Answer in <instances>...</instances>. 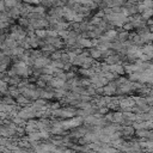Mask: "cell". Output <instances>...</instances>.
<instances>
[{
	"label": "cell",
	"instance_id": "11",
	"mask_svg": "<svg viewBox=\"0 0 153 153\" xmlns=\"http://www.w3.org/2000/svg\"><path fill=\"white\" fill-rule=\"evenodd\" d=\"M53 96H55L53 92H49V91H41V97L43 99H50L53 98Z\"/></svg>",
	"mask_w": 153,
	"mask_h": 153
},
{
	"label": "cell",
	"instance_id": "18",
	"mask_svg": "<svg viewBox=\"0 0 153 153\" xmlns=\"http://www.w3.org/2000/svg\"><path fill=\"white\" fill-rule=\"evenodd\" d=\"M98 112H99V114H108V109H106V108H102V106H99Z\"/></svg>",
	"mask_w": 153,
	"mask_h": 153
},
{
	"label": "cell",
	"instance_id": "14",
	"mask_svg": "<svg viewBox=\"0 0 153 153\" xmlns=\"http://www.w3.org/2000/svg\"><path fill=\"white\" fill-rule=\"evenodd\" d=\"M123 29H124L126 31H129V30H133V29H135V25H134V23H131V22H128V23H126V24L123 25Z\"/></svg>",
	"mask_w": 153,
	"mask_h": 153
},
{
	"label": "cell",
	"instance_id": "17",
	"mask_svg": "<svg viewBox=\"0 0 153 153\" xmlns=\"http://www.w3.org/2000/svg\"><path fill=\"white\" fill-rule=\"evenodd\" d=\"M24 2H25V4H29V5H33V6L39 5V4H41V1H39V0H24Z\"/></svg>",
	"mask_w": 153,
	"mask_h": 153
},
{
	"label": "cell",
	"instance_id": "6",
	"mask_svg": "<svg viewBox=\"0 0 153 153\" xmlns=\"http://www.w3.org/2000/svg\"><path fill=\"white\" fill-rule=\"evenodd\" d=\"M141 17L143 20H148L153 17V8H146L142 13H141Z\"/></svg>",
	"mask_w": 153,
	"mask_h": 153
},
{
	"label": "cell",
	"instance_id": "10",
	"mask_svg": "<svg viewBox=\"0 0 153 153\" xmlns=\"http://www.w3.org/2000/svg\"><path fill=\"white\" fill-rule=\"evenodd\" d=\"M124 116L122 112H114V122H123Z\"/></svg>",
	"mask_w": 153,
	"mask_h": 153
},
{
	"label": "cell",
	"instance_id": "7",
	"mask_svg": "<svg viewBox=\"0 0 153 153\" xmlns=\"http://www.w3.org/2000/svg\"><path fill=\"white\" fill-rule=\"evenodd\" d=\"M35 33L37 37L43 38V39H45L48 37V30L47 29H37V30H35Z\"/></svg>",
	"mask_w": 153,
	"mask_h": 153
},
{
	"label": "cell",
	"instance_id": "2",
	"mask_svg": "<svg viewBox=\"0 0 153 153\" xmlns=\"http://www.w3.org/2000/svg\"><path fill=\"white\" fill-rule=\"evenodd\" d=\"M35 67H39V68H44L45 66L49 65V59L45 56H39L37 59H35Z\"/></svg>",
	"mask_w": 153,
	"mask_h": 153
},
{
	"label": "cell",
	"instance_id": "12",
	"mask_svg": "<svg viewBox=\"0 0 153 153\" xmlns=\"http://www.w3.org/2000/svg\"><path fill=\"white\" fill-rule=\"evenodd\" d=\"M68 36H69V31H68L67 29H65V30H60V31H59V37H60V38L66 39Z\"/></svg>",
	"mask_w": 153,
	"mask_h": 153
},
{
	"label": "cell",
	"instance_id": "9",
	"mask_svg": "<svg viewBox=\"0 0 153 153\" xmlns=\"http://www.w3.org/2000/svg\"><path fill=\"white\" fill-rule=\"evenodd\" d=\"M17 102L19 103V105H25V104H27L29 103V98L27 97H25L24 94H19L18 97H17Z\"/></svg>",
	"mask_w": 153,
	"mask_h": 153
},
{
	"label": "cell",
	"instance_id": "16",
	"mask_svg": "<svg viewBox=\"0 0 153 153\" xmlns=\"http://www.w3.org/2000/svg\"><path fill=\"white\" fill-rule=\"evenodd\" d=\"M134 133V127H124L123 128V134H126V135H129V134H133Z\"/></svg>",
	"mask_w": 153,
	"mask_h": 153
},
{
	"label": "cell",
	"instance_id": "3",
	"mask_svg": "<svg viewBox=\"0 0 153 153\" xmlns=\"http://www.w3.org/2000/svg\"><path fill=\"white\" fill-rule=\"evenodd\" d=\"M116 90H117V84H116V82H115V84L110 82L109 85L104 86V93H105V94H108V96L114 94V93L116 92Z\"/></svg>",
	"mask_w": 153,
	"mask_h": 153
},
{
	"label": "cell",
	"instance_id": "13",
	"mask_svg": "<svg viewBox=\"0 0 153 153\" xmlns=\"http://www.w3.org/2000/svg\"><path fill=\"white\" fill-rule=\"evenodd\" d=\"M61 57H62V53H61V51H54V53H51V59H53L54 61L61 60Z\"/></svg>",
	"mask_w": 153,
	"mask_h": 153
},
{
	"label": "cell",
	"instance_id": "15",
	"mask_svg": "<svg viewBox=\"0 0 153 153\" xmlns=\"http://www.w3.org/2000/svg\"><path fill=\"white\" fill-rule=\"evenodd\" d=\"M39 79H41V80H43V81H45V82H47V81L49 82V81L53 79V74H45V73H44L43 75H41V78H39Z\"/></svg>",
	"mask_w": 153,
	"mask_h": 153
},
{
	"label": "cell",
	"instance_id": "8",
	"mask_svg": "<svg viewBox=\"0 0 153 153\" xmlns=\"http://www.w3.org/2000/svg\"><path fill=\"white\" fill-rule=\"evenodd\" d=\"M129 38V33L127 32V31H122V32H120L118 33V36H117V39L120 41V42H126L127 39Z\"/></svg>",
	"mask_w": 153,
	"mask_h": 153
},
{
	"label": "cell",
	"instance_id": "1",
	"mask_svg": "<svg viewBox=\"0 0 153 153\" xmlns=\"http://www.w3.org/2000/svg\"><path fill=\"white\" fill-rule=\"evenodd\" d=\"M78 45L81 47V48H92L93 43H92V39L87 38V37H79Z\"/></svg>",
	"mask_w": 153,
	"mask_h": 153
},
{
	"label": "cell",
	"instance_id": "5",
	"mask_svg": "<svg viewBox=\"0 0 153 153\" xmlns=\"http://www.w3.org/2000/svg\"><path fill=\"white\" fill-rule=\"evenodd\" d=\"M90 56L93 59H100L103 56V53L97 48H91L90 49Z\"/></svg>",
	"mask_w": 153,
	"mask_h": 153
},
{
	"label": "cell",
	"instance_id": "4",
	"mask_svg": "<svg viewBox=\"0 0 153 153\" xmlns=\"http://www.w3.org/2000/svg\"><path fill=\"white\" fill-rule=\"evenodd\" d=\"M142 53L146 54L149 59H153V44L146 43V44L142 47Z\"/></svg>",
	"mask_w": 153,
	"mask_h": 153
}]
</instances>
